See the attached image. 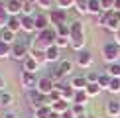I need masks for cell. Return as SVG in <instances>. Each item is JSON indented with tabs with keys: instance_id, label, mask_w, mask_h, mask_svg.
<instances>
[{
	"instance_id": "cell-8",
	"label": "cell",
	"mask_w": 120,
	"mask_h": 118,
	"mask_svg": "<svg viewBox=\"0 0 120 118\" xmlns=\"http://www.w3.org/2000/svg\"><path fill=\"white\" fill-rule=\"evenodd\" d=\"M10 57H14V59H18V61H24V59L28 57V45H26V41H16L12 45V55Z\"/></svg>"
},
{
	"instance_id": "cell-29",
	"label": "cell",
	"mask_w": 120,
	"mask_h": 118,
	"mask_svg": "<svg viewBox=\"0 0 120 118\" xmlns=\"http://www.w3.org/2000/svg\"><path fill=\"white\" fill-rule=\"evenodd\" d=\"M36 61L41 65V63H47V57H45V51H41V49H32V53H30Z\"/></svg>"
},
{
	"instance_id": "cell-1",
	"label": "cell",
	"mask_w": 120,
	"mask_h": 118,
	"mask_svg": "<svg viewBox=\"0 0 120 118\" xmlns=\"http://www.w3.org/2000/svg\"><path fill=\"white\" fill-rule=\"evenodd\" d=\"M55 39H57V32L53 28H47V30H43V32H39L36 36V39L32 41V49H41V51H45V49L55 45Z\"/></svg>"
},
{
	"instance_id": "cell-37",
	"label": "cell",
	"mask_w": 120,
	"mask_h": 118,
	"mask_svg": "<svg viewBox=\"0 0 120 118\" xmlns=\"http://www.w3.org/2000/svg\"><path fill=\"white\" fill-rule=\"evenodd\" d=\"M108 92H120V79H110Z\"/></svg>"
},
{
	"instance_id": "cell-52",
	"label": "cell",
	"mask_w": 120,
	"mask_h": 118,
	"mask_svg": "<svg viewBox=\"0 0 120 118\" xmlns=\"http://www.w3.org/2000/svg\"><path fill=\"white\" fill-rule=\"evenodd\" d=\"M118 43H120V41H118Z\"/></svg>"
},
{
	"instance_id": "cell-10",
	"label": "cell",
	"mask_w": 120,
	"mask_h": 118,
	"mask_svg": "<svg viewBox=\"0 0 120 118\" xmlns=\"http://www.w3.org/2000/svg\"><path fill=\"white\" fill-rule=\"evenodd\" d=\"M36 32H43V30L49 28V24H51V20H49V16H45V14H36Z\"/></svg>"
},
{
	"instance_id": "cell-34",
	"label": "cell",
	"mask_w": 120,
	"mask_h": 118,
	"mask_svg": "<svg viewBox=\"0 0 120 118\" xmlns=\"http://www.w3.org/2000/svg\"><path fill=\"white\" fill-rule=\"evenodd\" d=\"M57 36H65V37H71V28L67 26V24H63V26H57L55 28Z\"/></svg>"
},
{
	"instance_id": "cell-48",
	"label": "cell",
	"mask_w": 120,
	"mask_h": 118,
	"mask_svg": "<svg viewBox=\"0 0 120 118\" xmlns=\"http://www.w3.org/2000/svg\"><path fill=\"white\" fill-rule=\"evenodd\" d=\"M77 118H89V114H83V116H77Z\"/></svg>"
},
{
	"instance_id": "cell-31",
	"label": "cell",
	"mask_w": 120,
	"mask_h": 118,
	"mask_svg": "<svg viewBox=\"0 0 120 118\" xmlns=\"http://www.w3.org/2000/svg\"><path fill=\"white\" fill-rule=\"evenodd\" d=\"M75 8H77L79 14H89V0H77Z\"/></svg>"
},
{
	"instance_id": "cell-27",
	"label": "cell",
	"mask_w": 120,
	"mask_h": 118,
	"mask_svg": "<svg viewBox=\"0 0 120 118\" xmlns=\"http://www.w3.org/2000/svg\"><path fill=\"white\" fill-rule=\"evenodd\" d=\"M85 91H87V95H89V96H98L102 88H101V85H98V83H89Z\"/></svg>"
},
{
	"instance_id": "cell-3",
	"label": "cell",
	"mask_w": 120,
	"mask_h": 118,
	"mask_svg": "<svg viewBox=\"0 0 120 118\" xmlns=\"http://www.w3.org/2000/svg\"><path fill=\"white\" fill-rule=\"evenodd\" d=\"M28 100H30V106L36 110V108H39V106H45L49 102V98L45 95H41L38 88H34V91H28Z\"/></svg>"
},
{
	"instance_id": "cell-42",
	"label": "cell",
	"mask_w": 120,
	"mask_h": 118,
	"mask_svg": "<svg viewBox=\"0 0 120 118\" xmlns=\"http://www.w3.org/2000/svg\"><path fill=\"white\" fill-rule=\"evenodd\" d=\"M51 79H53V83L59 81V79H63V73L59 71V69H55V73H51Z\"/></svg>"
},
{
	"instance_id": "cell-38",
	"label": "cell",
	"mask_w": 120,
	"mask_h": 118,
	"mask_svg": "<svg viewBox=\"0 0 120 118\" xmlns=\"http://www.w3.org/2000/svg\"><path fill=\"white\" fill-rule=\"evenodd\" d=\"M114 4H116V0H101V6L104 12H110V10H114Z\"/></svg>"
},
{
	"instance_id": "cell-17",
	"label": "cell",
	"mask_w": 120,
	"mask_h": 118,
	"mask_svg": "<svg viewBox=\"0 0 120 118\" xmlns=\"http://www.w3.org/2000/svg\"><path fill=\"white\" fill-rule=\"evenodd\" d=\"M89 14H94V16H102L104 14L101 0H89Z\"/></svg>"
},
{
	"instance_id": "cell-21",
	"label": "cell",
	"mask_w": 120,
	"mask_h": 118,
	"mask_svg": "<svg viewBox=\"0 0 120 118\" xmlns=\"http://www.w3.org/2000/svg\"><path fill=\"white\" fill-rule=\"evenodd\" d=\"M20 18L22 16H10V20H8V30H12L14 33H18L20 30H22V22H20Z\"/></svg>"
},
{
	"instance_id": "cell-50",
	"label": "cell",
	"mask_w": 120,
	"mask_h": 118,
	"mask_svg": "<svg viewBox=\"0 0 120 118\" xmlns=\"http://www.w3.org/2000/svg\"><path fill=\"white\" fill-rule=\"evenodd\" d=\"M89 118H94V116H89Z\"/></svg>"
},
{
	"instance_id": "cell-6",
	"label": "cell",
	"mask_w": 120,
	"mask_h": 118,
	"mask_svg": "<svg viewBox=\"0 0 120 118\" xmlns=\"http://www.w3.org/2000/svg\"><path fill=\"white\" fill-rule=\"evenodd\" d=\"M49 20H51L53 26H63V24H67V10H61V8H53L51 14H49Z\"/></svg>"
},
{
	"instance_id": "cell-20",
	"label": "cell",
	"mask_w": 120,
	"mask_h": 118,
	"mask_svg": "<svg viewBox=\"0 0 120 118\" xmlns=\"http://www.w3.org/2000/svg\"><path fill=\"white\" fill-rule=\"evenodd\" d=\"M51 106L49 104H45V106H39V108H36L34 110V118H49L51 116Z\"/></svg>"
},
{
	"instance_id": "cell-11",
	"label": "cell",
	"mask_w": 120,
	"mask_h": 118,
	"mask_svg": "<svg viewBox=\"0 0 120 118\" xmlns=\"http://www.w3.org/2000/svg\"><path fill=\"white\" fill-rule=\"evenodd\" d=\"M20 22H22V32H26V33L36 32V18L34 16H22Z\"/></svg>"
},
{
	"instance_id": "cell-2",
	"label": "cell",
	"mask_w": 120,
	"mask_h": 118,
	"mask_svg": "<svg viewBox=\"0 0 120 118\" xmlns=\"http://www.w3.org/2000/svg\"><path fill=\"white\" fill-rule=\"evenodd\" d=\"M102 57H104V61L110 65V63H118V59H120V43H106V45L102 47Z\"/></svg>"
},
{
	"instance_id": "cell-12",
	"label": "cell",
	"mask_w": 120,
	"mask_h": 118,
	"mask_svg": "<svg viewBox=\"0 0 120 118\" xmlns=\"http://www.w3.org/2000/svg\"><path fill=\"white\" fill-rule=\"evenodd\" d=\"M69 28H71V41H77V39L85 37V28L81 22H73Z\"/></svg>"
},
{
	"instance_id": "cell-47",
	"label": "cell",
	"mask_w": 120,
	"mask_h": 118,
	"mask_svg": "<svg viewBox=\"0 0 120 118\" xmlns=\"http://www.w3.org/2000/svg\"><path fill=\"white\" fill-rule=\"evenodd\" d=\"M114 10H118V12H120V0H116V4H114Z\"/></svg>"
},
{
	"instance_id": "cell-13",
	"label": "cell",
	"mask_w": 120,
	"mask_h": 118,
	"mask_svg": "<svg viewBox=\"0 0 120 118\" xmlns=\"http://www.w3.org/2000/svg\"><path fill=\"white\" fill-rule=\"evenodd\" d=\"M49 106H51V110H53V112H57V114H63V112H67V110H69V108H71L73 104L61 98V100H57V102H51Z\"/></svg>"
},
{
	"instance_id": "cell-36",
	"label": "cell",
	"mask_w": 120,
	"mask_h": 118,
	"mask_svg": "<svg viewBox=\"0 0 120 118\" xmlns=\"http://www.w3.org/2000/svg\"><path fill=\"white\" fill-rule=\"evenodd\" d=\"M55 45L61 49V47H67V45H71V37H65V36H57L55 39Z\"/></svg>"
},
{
	"instance_id": "cell-5",
	"label": "cell",
	"mask_w": 120,
	"mask_h": 118,
	"mask_svg": "<svg viewBox=\"0 0 120 118\" xmlns=\"http://www.w3.org/2000/svg\"><path fill=\"white\" fill-rule=\"evenodd\" d=\"M38 81H39V77H36V73H28V71H24L22 77H20V83H22V87L26 91H34L38 87Z\"/></svg>"
},
{
	"instance_id": "cell-22",
	"label": "cell",
	"mask_w": 120,
	"mask_h": 118,
	"mask_svg": "<svg viewBox=\"0 0 120 118\" xmlns=\"http://www.w3.org/2000/svg\"><path fill=\"white\" fill-rule=\"evenodd\" d=\"M75 95H77V91L71 87V85H65L63 87V100H67V102H75Z\"/></svg>"
},
{
	"instance_id": "cell-25",
	"label": "cell",
	"mask_w": 120,
	"mask_h": 118,
	"mask_svg": "<svg viewBox=\"0 0 120 118\" xmlns=\"http://www.w3.org/2000/svg\"><path fill=\"white\" fill-rule=\"evenodd\" d=\"M89 98H91V96L87 95V91H77L73 104H83V106H87V104H89Z\"/></svg>"
},
{
	"instance_id": "cell-23",
	"label": "cell",
	"mask_w": 120,
	"mask_h": 118,
	"mask_svg": "<svg viewBox=\"0 0 120 118\" xmlns=\"http://www.w3.org/2000/svg\"><path fill=\"white\" fill-rule=\"evenodd\" d=\"M45 57H47V63H55V61H59V47L53 45V47L45 49Z\"/></svg>"
},
{
	"instance_id": "cell-14",
	"label": "cell",
	"mask_w": 120,
	"mask_h": 118,
	"mask_svg": "<svg viewBox=\"0 0 120 118\" xmlns=\"http://www.w3.org/2000/svg\"><path fill=\"white\" fill-rule=\"evenodd\" d=\"M106 114L110 118H118L120 116V102L118 100H108L106 102Z\"/></svg>"
},
{
	"instance_id": "cell-45",
	"label": "cell",
	"mask_w": 120,
	"mask_h": 118,
	"mask_svg": "<svg viewBox=\"0 0 120 118\" xmlns=\"http://www.w3.org/2000/svg\"><path fill=\"white\" fill-rule=\"evenodd\" d=\"M4 87H6V83H4V79H2V77H0V92H2V91H4Z\"/></svg>"
},
{
	"instance_id": "cell-7",
	"label": "cell",
	"mask_w": 120,
	"mask_h": 118,
	"mask_svg": "<svg viewBox=\"0 0 120 118\" xmlns=\"http://www.w3.org/2000/svg\"><path fill=\"white\" fill-rule=\"evenodd\" d=\"M75 63H77L79 67H83V69H89V67H93L94 59H93V55H91V51L83 49V51H79V53H77V59H75Z\"/></svg>"
},
{
	"instance_id": "cell-39",
	"label": "cell",
	"mask_w": 120,
	"mask_h": 118,
	"mask_svg": "<svg viewBox=\"0 0 120 118\" xmlns=\"http://www.w3.org/2000/svg\"><path fill=\"white\" fill-rule=\"evenodd\" d=\"M34 2H36L38 8H41V10H53L51 8V0H34Z\"/></svg>"
},
{
	"instance_id": "cell-19",
	"label": "cell",
	"mask_w": 120,
	"mask_h": 118,
	"mask_svg": "<svg viewBox=\"0 0 120 118\" xmlns=\"http://www.w3.org/2000/svg\"><path fill=\"white\" fill-rule=\"evenodd\" d=\"M73 67H75V63H73V61H69V59H65V61L59 63V71L63 73V77L73 75Z\"/></svg>"
},
{
	"instance_id": "cell-9",
	"label": "cell",
	"mask_w": 120,
	"mask_h": 118,
	"mask_svg": "<svg viewBox=\"0 0 120 118\" xmlns=\"http://www.w3.org/2000/svg\"><path fill=\"white\" fill-rule=\"evenodd\" d=\"M22 2L24 0H8L6 2V10L10 16H22Z\"/></svg>"
},
{
	"instance_id": "cell-33",
	"label": "cell",
	"mask_w": 120,
	"mask_h": 118,
	"mask_svg": "<svg viewBox=\"0 0 120 118\" xmlns=\"http://www.w3.org/2000/svg\"><path fill=\"white\" fill-rule=\"evenodd\" d=\"M12 104V95L10 92H0V106H10Z\"/></svg>"
},
{
	"instance_id": "cell-46",
	"label": "cell",
	"mask_w": 120,
	"mask_h": 118,
	"mask_svg": "<svg viewBox=\"0 0 120 118\" xmlns=\"http://www.w3.org/2000/svg\"><path fill=\"white\" fill-rule=\"evenodd\" d=\"M49 118H61V114H57V112H51V116Z\"/></svg>"
},
{
	"instance_id": "cell-16",
	"label": "cell",
	"mask_w": 120,
	"mask_h": 118,
	"mask_svg": "<svg viewBox=\"0 0 120 118\" xmlns=\"http://www.w3.org/2000/svg\"><path fill=\"white\" fill-rule=\"evenodd\" d=\"M38 67H39V63H38L32 55H28L26 59H24V71H28V73H36Z\"/></svg>"
},
{
	"instance_id": "cell-51",
	"label": "cell",
	"mask_w": 120,
	"mask_h": 118,
	"mask_svg": "<svg viewBox=\"0 0 120 118\" xmlns=\"http://www.w3.org/2000/svg\"><path fill=\"white\" fill-rule=\"evenodd\" d=\"M0 118H2V116H0Z\"/></svg>"
},
{
	"instance_id": "cell-32",
	"label": "cell",
	"mask_w": 120,
	"mask_h": 118,
	"mask_svg": "<svg viewBox=\"0 0 120 118\" xmlns=\"http://www.w3.org/2000/svg\"><path fill=\"white\" fill-rule=\"evenodd\" d=\"M110 75L108 73H101V77H98V85H101V88H106L108 91V85H110Z\"/></svg>"
},
{
	"instance_id": "cell-18",
	"label": "cell",
	"mask_w": 120,
	"mask_h": 118,
	"mask_svg": "<svg viewBox=\"0 0 120 118\" xmlns=\"http://www.w3.org/2000/svg\"><path fill=\"white\" fill-rule=\"evenodd\" d=\"M38 4L34 0H24L22 2V16H34V10H36Z\"/></svg>"
},
{
	"instance_id": "cell-49",
	"label": "cell",
	"mask_w": 120,
	"mask_h": 118,
	"mask_svg": "<svg viewBox=\"0 0 120 118\" xmlns=\"http://www.w3.org/2000/svg\"><path fill=\"white\" fill-rule=\"evenodd\" d=\"M24 118H34V116H24Z\"/></svg>"
},
{
	"instance_id": "cell-15",
	"label": "cell",
	"mask_w": 120,
	"mask_h": 118,
	"mask_svg": "<svg viewBox=\"0 0 120 118\" xmlns=\"http://www.w3.org/2000/svg\"><path fill=\"white\" fill-rule=\"evenodd\" d=\"M69 85H71L75 91H85V88H87V85H89V81H87V77L79 75V77H73Z\"/></svg>"
},
{
	"instance_id": "cell-26",
	"label": "cell",
	"mask_w": 120,
	"mask_h": 118,
	"mask_svg": "<svg viewBox=\"0 0 120 118\" xmlns=\"http://www.w3.org/2000/svg\"><path fill=\"white\" fill-rule=\"evenodd\" d=\"M10 55H12V45L0 39V59H6V57H10Z\"/></svg>"
},
{
	"instance_id": "cell-4",
	"label": "cell",
	"mask_w": 120,
	"mask_h": 118,
	"mask_svg": "<svg viewBox=\"0 0 120 118\" xmlns=\"http://www.w3.org/2000/svg\"><path fill=\"white\" fill-rule=\"evenodd\" d=\"M38 91L41 92V95H45V96H49L51 95V91L55 88V83H53V79L49 77V75H45V77H39V81H38Z\"/></svg>"
},
{
	"instance_id": "cell-24",
	"label": "cell",
	"mask_w": 120,
	"mask_h": 118,
	"mask_svg": "<svg viewBox=\"0 0 120 118\" xmlns=\"http://www.w3.org/2000/svg\"><path fill=\"white\" fill-rule=\"evenodd\" d=\"M0 39H2V41H6V43H10V45H14V43H16V33H14L12 30L4 28V30H2V36H0Z\"/></svg>"
},
{
	"instance_id": "cell-43",
	"label": "cell",
	"mask_w": 120,
	"mask_h": 118,
	"mask_svg": "<svg viewBox=\"0 0 120 118\" xmlns=\"http://www.w3.org/2000/svg\"><path fill=\"white\" fill-rule=\"evenodd\" d=\"M61 118H75V114H73V110H71V108H69L67 112H63V114H61Z\"/></svg>"
},
{
	"instance_id": "cell-35",
	"label": "cell",
	"mask_w": 120,
	"mask_h": 118,
	"mask_svg": "<svg viewBox=\"0 0 120 118\" xmlns=\"http://www.w3.org/2000/svg\"><path fill=\"white\" fill-rule=\"evenodd\" d=\"M75 4H77V0H57V8H61V10H69Z\"/></svg>"
},
{
	"instance_id": "cell-40",
	"label": "cell",
	"mask_w": 120,
	"mask_h": 118,
	"mask_svg": "<svg viewBox=\"0 0 120 118\" xmlns=\"http://www.w3.org/2000/svg\"><path fill=\"white\" fill-rule=\"evenodd\" d=\"M71 110H73L75 118H77V116H83V114H85V106H83V104H73V106H71Z\"/></svg>"
},
{
	"instance_id": "cell-41",
	"label": "cell",
	"mask_w": 120,
	"mask_h": 118,
	"mask_svg": "<svg viewBox=\"0 0 120 118\" xmlns=\"http://www.w3.org/2000/svg\"><path fill=\"white\" fill-rule=\"evenodd\" d=\"M87 81L89 83H98V77H101V73H97V71H91V73H87Z\"/></svg>"
},
{
	"instance_id": "cell-30",
	"label": "cell",
	"mask_w": 120,
	"mask_h": 118,
	"mask_svg": "<svg viewBox=\"0 0 120 118\" xmlns=\"http://www.w3.org/2000/svg\"><path fill=\"white\" fill-rule=\"evenodd\" d=\"M106 73L112 79H120V63H110V65L106 67Z\"/></svg>"
},
{
	"instance_id": "cell-28",
	"label": "cell",
	"mask_w": 120,
	"mask_h": 118,
	"mask_svg": "<svg viewBox=\"0 0 120 118\" xmlns=\"http://www.w3.org/2000/svg\"><path fill=\"white\" fill-rule=\"evenodd\" d=\"M8 20H10V14H8L6 6H2V4H0V28H2V30L8 26Z\"/></svg>"
},
{
	"instance_id": "cell-44",
	"label": "cell",
	"mask_w": 120,
	"mask_h": 118,
	"mask_svg": "<svg viewBox=\"0 0 120 118\" xmlns=\"http://www.w3.org/2000/svg\"><path fill=\"white\" fill-rule=\"evenodd\" d=\"M2 118H18V116H16V112H4Z\"/></svg>"
}]
</instances>
